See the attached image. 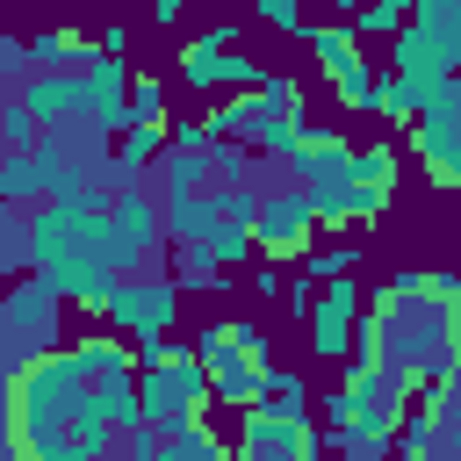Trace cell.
Returning <instances> with one entry per match:
<instances>
[{"label":"cell","mask_w":461,"mask_h":461,"mask_svg":"<svg viewBox=\"0 0 461 461\" xmlns=\"http://www.w3.org/2000/svg\"><path fill=\"white\" fill-rule=\"evenodd\" d=\"M403 461H439V454H403Z\"/></svg>","instance_id":"e575fe53"},{"label":"cell","mask_w":461,"mask_h":461,"mask_svg":"<svg viewBox=\"0 0 461 461\" xmlns=\"http://www.w3.org/2000/svg\"><path fill=\"white\" fill-rule=\"evenodd\" d=\"M317 238H324V230H317V216H310V202H303L295 187L259 194V216H252V259H267V267H303V252H310Z\"/></svg>","instance_id":"9a60e30c"},{"label":"cell","mask_w":461,"mask_h":461,"mask_svg":"<svg viewBox=\"0 0 461 461\" xmlns=\"http://www.w3.org/2000/svg\"><path fill=\"white\" fill-rule=\"evenodd\" d=\"M72 346V360L86 367V382H137V360H130V339H115V331H79V339H65Z\"/></svg>","instance_id":"e0dca14e"},{"label":"cell","mask_w":461,"mask_h":461,"mask_svg":"<svg viewBox=\"0 0 461 461\" xmlns=\"http://www.w3.org/2000/svg\"><path fill=\"white\" fill-rule=\"evenodd\" d=\"M151 173H166V194H158V202H180V194H209V151H166Z\"/></svg>","instance_id":"d4e9b609"},{"label":"cell","mask_w":461,"mask_h":461,"mask_svg":"<svg viewBox=\"0 0 461 461\" xmlns=\"http://www.w3.org/2000/svg\"><path fill=\"white\" fill-rule=\"evenodd\" d=\"M425 101H432V86H411V79H396V72H382V65H375V101H367V115H375V122L403 130Z\"/></svg>","instance_id":"44dd1931"},{"label":"cell","mask_w":461,"mask_h":461,"mask_svg":"<svg viewBox=\"0 0 461 461\" xmlns=\"http://www.w3.org/2000/svg\"><path fill=\"white\" fill-rule=\"evenodd\" d=\"M230 461H331L317 418L303 411H274V403H252L230 418Z\"/></svg>","instance_id":"7c38bea8"},{"label":"cell","mask_w":461,"mask_h":461,"mask_svg":"<svg viewBox=\"0 0 461 461\" xmlns=\"http://www.w3.org/2000/svg\"><path fill=\"white\" fill-rule=\"evenodd\" d=\"M382 72L411 79V86H447L461 79V0H418L396 29V43L382 50Z\"/></svg>","instance_id":"5b68a950"},{"label":"cell","mask_w":461,"mask_h":461,"mask_svg":"<svg viewBox=\"0 0 461 461\" xmlns=\"http://www.w3.org/2000/svg\"><path fill=\"white\" fill-rule=\"evenodd\" d=\"M267 403L303 418V411H310V375H303V367H274V382H267Z\"/></svg>","instance_id":"83f0119b"},{"label":"cell","mask_w":461,"mask_h":461,"mask_svg":"<svg viewBox=\"0 0 461 461\" xmlns=\"http://www.w3.org/2000/svg\"><path fill=\"white\" fill-rule=\"evenodd\" d=\"M252 295H259V303H281V295H288V267H267V259H259V267H252Z\"/></svg>","instance_id":"d6a6232c"},{"label":"cell","mask_w":461,"mask_h":461,"mask_svg":"<svg viewBox=\"0 0 461 461\" xmlns=\"http://www.w3.org/2000/svg\"><path fill=\"white\" fill-rule=\"evenodd\" d=\"M7 447L14 461H101L115 454V425L101 411V382L72 360V346H36L7 367Z\"/></svg>","instance_id":"6da1fadb"},{"label":"cell","mask_w":461,"mask_h":461,"mask_svg":"<svg viewBox=\"0 0 461 461\" xmlns=\"http://www.w3.org/2000/svg\"><path fill=\"white\" fill-rule=\"evenodd\" d=\"M303 43H310V58H317V79L331 86V101H339L346 115H367V101H375V50H360V43H353L346 14H331V22H310V29H303Z\"/></svg>","instance_id":"4fadbf2b"},{"label":"cell","mask_w":461,"mask_h":461,"mask_svg":"<svg viewBox=\"0 0 461 461\" xmlns=\"http://www.w3.org/2000/svg\"><path fill=\"white\" fill-rule=\"evenodd\" d=\"M43 144V130L29 122V108L22 101H0V158H29Z\"/></svg>","instance_id":"4316f807"},{"label":"cell","mask_w":461,"mask_h":461,"mask_svg":"<svg viewBox=\"0 0 461 461\" xmlns=\"http://www.w3.org/2000/svg\"><path fill=\"white\" fill-rule=\"evenodd\" d=\"M194 367H202V382H209V403L216 411H252V403H267V382H274V331L259 324V317H245V310H230V317H209L202 331H194Z\"/></svg>","instance_id":"3957f363"},{"label":"cell","mask_w":461,"mask_h":461,"mask_svg":"<svg viewBox=\"0 0 461 461\" xmlns=\"http://www.w3.org/2000/svg\"><path fill=\"white\" fill-rule=\"evenodd\" d=\"M0 230H7V216H0ZM0 274H7V252H0Z\"/></svg>","instance_id":"d590c367"},{"label":"cell","mask_w":461,"mask_h":461,"mask_svg":"<svg viewBox=\"0 0 461 461\" xmlns=\"http://www.w3.org/2000/svg\"><path fill=\"white\" fill-rule=\"evenodd\" d=\"M403 389L382 375V367H346L339 389L310 396V418L324 432V447H346L353 461H382L396 454V418H403Z\"/></svg>","instance_id":"277c9868"},{"label":"cell","mask_w":461,"mask_h":461,"mask_svg":"<svg viewBox=\"0 0 461 461\" xmlns=\"http://www.w3.org/2000/svg\"><path fill=\"white\" fill-rule=\"evenodd\" d=\"M238 43H245V29H238V22H209V29H194V36L173 50V86L209 94V101H223V94H259L267 65H259V58H245Z\"/></svg>","instance_id":"8992f818"},{"label":"cell","mask_w":461,"mask_h":461,"mask_svg":"<svg viewBox=\"0 0 461 461\" xmlns=\"http://www.w3.org/2000/svg\"><path fill=\"white\" fill-rule=\"evenodd\" d=\"M360 267H367V252H360L353 238H346V245H339V238H317V245L303 252V274H295V281H303V288H324V281H360Z\"/></svg>","instance_id":"ffe728a7"},{"label":"cell","mask_w":461,"mask_h":461,"mask_svg":"<svg viewBox=\"0 0 461 461\" xmlns=\"http://www.w3.org/2000/svg\"><path fill=\"white\" fill-rule=\"evenodd\" d=\"M0 79H14V86L29 79V36H7L0 29Z\"/></svg>","instance_id":"4dcf8cb0"},{"label":"cell","mask_w":461,"mask_h":461,"mask_svg":"<svg viewBox=\"0 0 461 461\" xmlns=\"http://www.w3.org/2000/svg\"><path fill=\"white\" fill-rule=\"evenodd\" d=\"M86 36H94L101 58H130V22H101V29H86Z\"/></svg>","instance_id":"1f68e13d"},{"label":"cell","mask_w":461,"mask_h":461,"mask_svg":"<svg viewBox=\"0 0 461 461\" xmlns=\"http://www.w3.org/2000/svg\"><path fill=\"white\" fill-rule=\"evenodd\" d=\"M14 101L29 108V122H36L43 137H58V130L79 122V72H29V79L14 86Z\"/></svg>","instance_id":"2e32d148"},{"label":"cell","mask_w":461,"mask_h":461,"mask_svg":"<svg viewBox=\"0 0 461 461\" xmlns=\"http://www.w3.org/2000/svg\"><path fill=\"white\" fill-rule=\"evenodd\" d=\"M252 22H259V29H274V36H303V29H310L303 0H259V7H252Z\"/></svg>","instance_id":"f1b7e54d"},{"label":"cell","mask_w":461,"mask_h":461,"mask_svg":"<svg viewBox=\"0 0 461 461\" xmlns=\"http://www.w3.org/2000/svg\"><path fill=\"white\" fill-rule=\"evenodd\" d=\"M158 245H166V230H158V194L115 187L108 209H101V245H94V259H101L115 281H137V274L158 259Z\"/></svg>","instance_id":"30bf717a"},{"label":"cell","mask_w":461,"mask_h":461,"mask_svg":"<svg viewBox=\"0 0 461 461\" xmlns=\"http://www.w3.org/2000/svg\"><path fill=\"white\" fill-rule=\"evenodd\" d=\"M209 411H216V403H209V382H202V367H194V353H187V346H173L166 360L137 367V418H144L158 439H173V432L202 425Z\"/></svg>","instance_id":"52a82bcc"},{"label":"cell","mask_w":461,"mask_h":461,"mask_svg":"<svg viewBox=\"0 0 461 461\" xmlns=\"http://www.w3.org/2000/svg\"><path fill=\"white\" fill-rule=\"evenodd\" d=\"M180 14H187V0H158V7H151V22H158V29H173Z\"/></svg>","instance_id":"836d02e7"},{"label":"cell","mask_w":461,"mask_h":461,"mask_svg":"<svg viewBox=\"0 0 461 461\" xmlns=\"http://www.w3.org/2000/svg\"><path fill=\"white\" fill-rule=\"evenodd\" d=\"M86 58H94L86 29H36L29 36V72H79Z\"/></svg>","instance_id":"d6986e66"},{"label":"cell","mask_w":461,"mask_h":461,"mask_svg":"<svg viewBox=\"0 0 461 461\" xmlns=\"http://www.w3.org/2000/svg\"><path fill=\"white\" fill-rule=\"evenodd\" d=\"M166 101H173V86H166V79L130 72V94H122V130H130V122H166Z\"/></svg>","instance_id":"484cf974"},{"label":"cell","mask_w":461,"mask_h":461,"mask_svg":"<svg viewBox=\"0 0 461 461\" xmlns=\"http://www.w3.org/2000/svg\"><path fill=\"white\" fill-rule=\"evenodd\" d=\"M375 339H382V375L403 396L447 389L454 382V339H461V281L447 267H396L367 295Z\"/></svg>","instance_id":"7a4b0ae2"},{"label":"cell","mask_w":461,"mask_h":461,"mask_svg":"<svg viewBox=\"0 0 461 461\" xmlns=\"http://www.w3.org/2000/svg\"><path fill=\"white\" fill-rule=\"evenodd\" d=\"M396 151L418 158V173H425L432 194H454L461 187V79L432 86V101L403 122V144Z\"/></svg>","instance_id":"9c48e42d"},{"label":"cell","mask_w":461,"mask_h":461,"mask_svg":"<svg viewBox=\"0 0 461 461\" xmlns=\"http://www.w3.org/2000/svg\"><path fill=\"white\" fill-rule=\"evenodd\" d=\"M0 324H7L14 339H50V331H58V303H50L36 281H14V288H0Z\"/></svg>","instance_id":"ac0fdd59"},{"label":"cell","mask_w":461,"mask_h":461,"mask_svg":"<svg viewBox=\"0 0 461 461\" xmlns=\"http://www.w3.org/2000/svg\"><path fill=\"white\" fill-rule=\"evenodd\" d=\"M252 122H259V94H223V101H209V108H202L209 144H245V137H252Z\"/></svg>","instance_id":"7402d4cb"},{"label":"cell","mask_w":461,"mask_h":461,"mask_svg":"<svg viewBox=\"0 0 461 461\" xmlns=\"http://www.w3.org/2000/svg\"><path fill=\"white\" fill-rule=\"evenodd\" d=\"M180 310H187V295L166 274H137V281H108V295L94 303V324L137 346V339H173Z\"/></svg>","instance_id":"8fae6325"},{"label":"cell","mask_w":461,"mask_h":461,"mask_svg":"<svg viewBox=\"0 0 461 461\" xmlns=\"http://www.w3.org/2000/svg\"><path fill=\"white\" fill-rule=\"evenodd\" d=\"M360 310H367V288H360V281H324V288H310V310L295 317L303 339H310L303 353L324 360V367H346L353 331H360Z\"/></svg>","instance_id":"5bb4252c"},{"label":"cell","mask_w":461,"mask_h":461,"mask_svg":"<svg viewBox=\"0 0 461 461\" xmlns=\"http://www.w3.org/2000/svg\"><path fill=\"white\" fill-rule=\"evenodd\" d=\"M403 14H411L403 0H367V7H353V14H346V29H353V43H360V50H367V43H382V50H389V43H396V29H403Z\"/></svg>","instance_id":"603a6c76"},{"label":"cell","mask_w":461,"mask_h":461,"mask_svg":"<svg viewBox=\"0 0 461 461\" xmlns=\"http://www.w3.org/2000/svg\"><path fill=\"white\" fill-rule=\"evenodd\" d=\"M101 461H115V454H101Z\"/></svg>","instance_id":"8d00e7d4"},{"label":"cell","mask_w":461,"mask_h":461,"mask_svg":"<svg viewBox=\"0 0 461 461\" xmlns=\"http://www.w3.org/2000/svg\"><path fill=\"white\" fill-rule=\"evenodd\" d=\"M158 461H230V439L216 432V418H202V425L158 439Z\"/></svg>","instance_id":"cb8c5ba5"},{"label":"cell","mask_w":461,"mask_h":461,"mask_svg":"<svg viewBox=\"0 0 461 461\" xmlns=\"http://www.w3.org/2000/svg\"><path fill=\"white\" fill-rule=\"evenodd\" d=\"M209 173L245 180V173H252V151H245V144H209Z\"/></svg>","instance_id":"f546056e"},{"label":"cell","mask_w":461,"mask_h":461,"mask_svg":"<svg viewBox=\"0 0 461 461\" xmlns=\"http://www.w3.org/2000/svg\"><path fill=\"white\" fill-rule=\"evenodd\" d=\"M403 194V151L389 137H367L346 151V173H339V230H375Z\"/></svg>","instance_id":"ba28073f"}]
</instances>
